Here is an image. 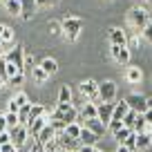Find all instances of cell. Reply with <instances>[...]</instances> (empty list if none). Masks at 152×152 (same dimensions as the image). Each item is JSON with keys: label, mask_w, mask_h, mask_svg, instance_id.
Masks as SVG:
<instances>
[{"label": "cell", "mask_w": 152, "mask_h": 152, "mask_svg": "<svg viewBox=\"0 0 152 152\" xmlns=\"http://www.w3.org/2000/svg\"><path fill=\"white\" fill-rule=\"evenodd\" d=\"M78 90H81V94H83L85 101H101L99 99V83L92 81V78H90V81H83Z\"/></svg>", "instance_id": "3957f363"}, {"label": "cell", "mask_w": 152, "mask_h": 152, "mask_svg": "<svg viewBox=\"0 0 152 152\" xmlns=\"http://www.w3.org/2000/svg\"><path fill=\"white\" fill-rule=\"evenodd\" d=\"M52 0H38V5H49Z\"/></svg>", "instance_id": "ee69618b"}, {"label": "cell", "mask_w": 152, "mask_h": 152, "mask_svg": "<svg viewBox=\"0 0 152 152\" xmlns=\"http://www.w3.org/2000/svg\"><path fill=\"white\" fill-rule=\"evenodd\" d=\"M0 2H7V0H0Z\"/></svg>", "instance_id": "816d5d0a"}, {"label": "cell", "mask_w": 152, "mask_h": 152, "mask_svg": "<svg viewBox=\"0 0 152 152\" xmlns=\"http://www.w3.org/2000/svg\"><path fill=\"white\" fill-rule=\"evenodd\" d=\"M2 83H5V81H2V78H0V85H2Z\"/></svg>", "instance_id": "f907efd6"}, {"label": "cell", "mask_w": 152, "mask_h": 152, "mask_svg": "<svg viewBox=\"0 0 152 152\" xmlns=\"http://www.w3.org/2000/svg\"><path fill=\"white\" fill-rule=\"evenodd\" d=\"M40 67H43V69L47 72L49 76H52V74H56V72H58V63L54 61V58H45V61L40 63Z\"/></svg>", "instance_id": "cb8c5ba5"}, {"label": "cell", "mask_w": 152, "mask_h": 152, "mask_svg": "<svg viewBox=\"0 0 152 152\" xmlns=\"http://www.w3.org/2000/svg\"><path fill=\"white\" fill-rule=\"evenodd\" d=\"M31 76H34V81H36V83H45V81L49 78V74H47L40 65H38V67L34 65V67H31Z\"/></svg>", "instance_id": "603a6c76"}, {"label": "cell", "mask_w": 152, "mask_h": 152, "mask_svg": "<svg viewBox=\"0 0 152 152\" xmlns=\"http://www.w3.org/2000/svg\"><path fill=\"white\" fill-rule=\"evenodd\" d=\"M47 29H49V34H52V36H61V31H63V23L49 20V23H47Z\"/></svg>", "instance_id": "f1b7e54d"}, {"label": "cell", "mask_w": 152, "mask_h": 152, "mask_svg": "<svg viewBox=\"0 0 152 152\" xmlns=\"http://www.w3.org/2000/svg\"><path fill=\"white\" fill-rule=\"evenodd\" d=\"M94 152H101V150H94Z\"/></svg>", "instance_id": "11a10c76"}, {"label": "cell", "mask_w": 152, "mask_h": 152, "mask_svg": "<svg viewBox=\"0 0 152 152\" xmlns=\"http://www.w3.org/2000/svg\"><path fill=\"white\" fill-rule=\"evenodd\" d=\"M5 119H7V125H9V130H11V128H16V125L20 123L18 112H7V114H5Z\"/></svg>", "instance_id": "83f0119b"}, {"label": "cell", "mask_w": 152, "mask_h": 152, "mask_svg": "<svg viewBox=\"0 0 152 152\" xmlns=\"http://www.w3.org/2000/svg\"><path fill=\"white\" fill-rule=\"evenodd\" d=\"M150 145H152V134L137 132V150H148Z\"/></svg>", "instance_id": "ffe728a7"}, {"label": "cell", "mask_w": 152, "mask_h": 152, "mask_svg": "<svg viewBox=\"0 0 152 152\" xmlns=\"http://www.w3.org/2000/svg\"><path fill=\"white\" fill-rule=\"evenodd\" d=\"M116 152H132V150H130L128 145H123V143H121V145H119V150H116Z\"/></svg>", "instance_id": "7bdbcfd3"}, {"label": "cell", "mask_w": 152, "mask_h": 152, "mask_svg": "<svg viewBox=\"0 0 152 152\" xmlns=\"http://www.w3.org/2000/svg\"><path fill=\"white\" fill-rule=\"evenodd\" d=\"M110 43L112 45H128V36L121 27H112L110 29Z\"/></svg>", "instance_id": "5bb4252c"}, {"label": "cell", "mask_w": 152, "mask_h": 152, "mask_svg": "<svg viewBox=\"0 0 152 152\" xmlns=\"http://www.w3.org/2000/svg\"><path fill=\"white\" fill-rule=\"evenodd\" d=\"M148 2H150V5H152V0H148Z\"/></svg>", "instance_id": "db71d44e"}, {"label": "cell", "mask_w": 152, "mask_h": 152, "mask_svg": "<svg viewBox=\"0 0 152 152\" xmlns=\"http://www.w3.org/2000/svg\"><path fill=\"white\" fill-rule=\"evenodd\" d=\"M99 134L96 132H92L90 128H85V125H83V130H81V137H78V141H81V145H94L96 141H99Z\"/></svg>", "instance_id": "4fadbf2b"}, {"label": "cell", "mask_w": 152, "mask_h": 152, "mask_svg": "<svg viewBox=\"0 0 152 152\" xmlns=\"http://www.w3.org/2000/svg\"><path fill=\"white\" fill-rule=\"evenodd\" d=\"M29 152H36V148H34V143H31V150H29Z\"/></svg>", "instance_id": "681fc988"}, {"label": "cell", "mask_w": 152, "mask_h": 152, "mask_svg": "<svg viewBox=\"0 0 152 152\" xmlns=\"http://www.w3.org/2000/svg\"><path fill=\"white\" fill-rule=\"evenodd\" d=\"M7 143H11V134H9V130H7V132H0V145H7Z\"/></svg>", "instance_id": "f35d334b"}, {"label": "cell", "mask_w": 152, "mask_h": 152, "mask_svg": "<svg viewBox=\"0 0 152 152\" xmlns=\"http://www.w3.org/2000/svg\"><path fill=\"white\" fill-rule=\"evenodd\" d=\"M107 128H110V132H119V130L121 128H123V121H116V119H112V121H110V125H107Z\"/></svg>", "instance_id": "8d00e7d4"}, {"label": "cell", "mask_w": 152, "mask_h": 152, "mask_svg": "<svg viewBox=\"0 0 152 152\" xmlns=\"http://www.w3.org/2000/svg\"><path fill=\"white\" fill-rule=\"evenodd\" d=\"M0 56H5V49H2V40H0Z\"/></svg>", "instance_id": "bcb514c9"}, {"label": "cell", "mask_w": 152, "mask_h": 152, "mask_svg": "<svg viewBox=\"0 0 152 152\" xmlns=\"http://www.w3.org/2000/svg\"><path fill=\"white\" fill-rule=\"evenodd\" d=\"M52 139H56V130L52 128V123H47L43 130H40V134L36 137V141L43 145V143H47V141H52Z\"/></svg>", "instance_id": "e0dca14e"}, {"label": "cell", "mask_w": 152, "mask_h": 152, "mask_svg": "<svg viewBox=\"0 0 152 152\" xmlns=\"http://www.w3.org/2000/svg\"><path fill=\"white\" fill-rule=\"evenodd\" d=\"M134 132H148V119L143 114H137V121H134Z\"/></svg>", "instance_id": "d4e9b609"}, {"label": "cell", "mask_w": 152, "mask_h": 152, "mask_svg": "<svg viewBox=\"0 0 152 152\" xmlns=\"http://www.w3.org/2000/svg\"><path fill=\"white\" fill-rule=\"evenodd\" d=\"M141 34H143V38H145L148 43L152 45V23H148L145 27H143V31H141Z\"/></svg>", "instance_id": "d590c367"}, {"label": "cell", "mask_w": 152, "mask_h": 152, "mask_svg": "<svg viewBox=\"0 0 152 152\" xmlns=\"http://www.w3.org/2000/svg\"><path fill=\"white\" fill-rule=\"evenodd\" d=\"M56 141H58V145H61L65 152H76L78 148H81V141H78V139H74V137H69L67 132L56 134Z\"/></svg>", "instance_id": "5b68a950"}, {"label": "cell", "mask_w": 152, "mask_h": 152, "mask_svg": "<svg viewBox=\"0 0 152 152\" xmlns=\"http://www.w3.org/2000/svg\"><path fill=\"white\" fill-rule=\"evenodd\" d=\"M96 114H99V105L94 101H85L81 107V119H94Z\"/></svg>", "instance_id": "2e32d148"}, {"label": "cell", "mask_w": 152, "mask_h": 152, "mask_svg": "<svg viewBox=\"0 0 152 152\" xmlns=\"http://www.w3.org/2000/svg\"><path fill=\"white\" fill-rule=\"evenodd\" d=\"M78 121H81L85 128H90L92 132H96L99 137H103V134H105V128H107V125H105L99 116H94V119H78Z\"/></svg>", "instance_id": "7c38bea8"}, {"label": "cell", "mask_w": 152, "mask_h": 152, "mask_svg": "<svg viewBox=\"0 0 152 152\" xmlns=\"http://www.w3.org/2000/svg\"><path fill=\"white\" fill-rule=\"evenodd\" d=\"M112 58L116 63H123V65H128L130 63V47L128 45H112Z\"/></svg>", "instance_id": "9c48e42d"}, {"label": "cell", "mask_w": 152, "mask_h": 152, "mask_svg": "<svg viewBox=\"0 0 152 152\" xmlns=\"http://www.w3.org/2000/svg\"><path fill=\"white\" fill-rule=\"evenodd\" d=\"M125 78H128V83L137 85V83H141V78H143V72L139 69V67H128V72H125Z\"/></svg>", "instance_id": "44dd1931"}, {"label": "cell", "mask_w": 152, "mask_h": 152, "mask_svg": "<svg viewBox=\"0 0 152 152\" xmlns=\"http://www.w3.org/2000/svg\"><path fill=\"white\" fill-rule=\"evenodd\" d=\"M18 72H20V67H18V65H14V63L7 61V76H9V78H11L14 74H18Z\"/></svg>", "instance_id": "74e56055"}, {"label": "cell", "mask_w": 152, "mask_h": 152, "mask_svg": "<svg viewBox=\"0 0 152 152\" xmlns=\"http://www.w3.org/2000/svg\"><path fill=\"white\" fill-rule=\"evenodd\" d=\"M0 152H2V145H0Z\"/></svg>", "instance_id": "f5cc1de1"}, {"label": "cell", "mask_w": 152, "mask_h": 152, "mask_svg": "<svg viewBox=\"0 0 152 152\" xmlns=\"http://www.w3.org/2000/svg\"><path fill=\"white\" fill-rule=\"evenodd\" d=\"M9 130V125H7V119L5 116H0V132H7Z\"/></svg>", "instance_id": "60d3db41"}, {"label": "cell", "mask_w": 152, "mask_h": 152, "mask_svg": "<svg viewBox=\"0 0 152 152\" xmlns=\"http://www.w3.org/2000/svg\"><path fill=\"white\" fill-rule=\"evenodd\" d=\"M132 132H134L132 128H125V125H123L119 132H114V139H116V141H119V145H121V143H125V139H128Z\"/></svg>", "instance_id": "4316f807"}, {"label": "cell", "mask_w": 152, "mask_h": 152, "mask_svg": "<svg viewBox=\"0 0 152 152\" xmlns=\"http://www.w3.org/2000/svg\"><path fill=\"white\" fill-rule=\"evenodd\" d=\"M2 31H5V25H0V40H2Z\"/></svg>", "instance_id": "f6af8a7d"}, {"label": "cell", "mask_w": 152, "mask_h": 152, "mask_svg": "<svg viewBox=\"0 0 152 152\" xmlns=\"http://www.w3.org/2000/svg\"><path fill=\"white\" fill-rule=\"evenodd\" d=\"M20 2H23V14H20V18L29 20L34 16V11H36V7H38V0H20Z\"/></svg>", "instance_id": "ac0fdd59"}, {"label": "cell", "mask_w": 152, "mask_h": 152, "mask_svg": "<svg viewBox=\"0 0 152 152\" xmlns=\"http://www.w3.org/2000/svg\"><path fill=\"white\" fill-rule=\"evenodd\" d=\"M43 148H45L47 152H58V150H61V145H58V141H56V139H52V141L43 143Z\"/></svg>", "instance_id": "d6a6232c"}, {"label": "cell", "mask_w": 152, "mask_h": 152, "mask_svg": "<svg viewBox=\"0 0 152 152\" xmlns=\"http://www.w3.org/2000/svg\"><path fill=\"white\" fill-rule=\"evenodd\" d=\"M81 29H83V20L81 18H65L63 20V31H65V36H67L69 43H74L76 38H78Z\"/></svg>", "instance_id": "7a4b0ae2"}, {"label": "cell", "mask_w": 152, "mask_h": 152, "mask_svg": "<svg viewBox=\"0 0 152 152\" xmlns=\"http://www.w3.org/2000/svg\"><path fill=\"white\" fill-rule=\"evenodd\" d=\"M9 134H11V143H14L16 148H20V145H25V141L29 139V128L23 125V123H18L16 128L9 130Z\"/></svg>", "instance_id": "277c9868"}, {"label": "cell", "mask_w": 152, "mask_h": 152, "mask_svg": "<svg viewBox=\"0 0 152 152\" xmlns=\"http://www.w3.org/2000/svg\"><path fill=\"white\" fill-rule=\"evenodd\" d=\"M14 40V29L5 25V31H2V43H11Z\"/></svg>", "instance_id": "e575fe53"}, {"label": "cell", "mask_w": 152, "mask_h": 152, "mask_svg": "<svg viewBox=\"0 0 152 152\" xmlns=\"http://www.w3.org/2000/svg\"><path fill=\"white\" fill-rule=\"evenodd\" d=\"M2 152H18V148L14 143H7V145H2Z\"/></svg>", "instance_id": "ab89813d"}, {"label": "cell", "mask_w": 152, "mask_h": 152, "mask_svg": "<svg viewBox=\"0 0 152 152\" xmlns=\"http://www.w3.org/2000/svg\"><path fill=\"white\" fill-rule=\"evenodd\" d=\"M137 114H139V112H134V110H130V112L125 114V119H123V125H125V128H132V130H134V121H137Z\"/></svg>", "instance_id": "f546056e"}, {"label": "cell", "mask_w": 152, "mask_h": 152, "mask_svg": "<svg viewBox=\"0 0 152 152\" xmlns=\"http://www.w3.org/2000/svg\"><path fill=\"white\" fill-rule=\"evenodd\" d=\"M47 123H49V110H47V114H43V116H38V119H34L31 123L27 125V128H29V137H34V139H36L38 134H40V130H43V128H45Z\"/></svg>", "instance_id": "30bf717a"}, {"label": "cell", "mask_w": 152, "mask_h": 152, "mask_svg": "<svg viewBox=\"0 0 152 152\" xmlns=\"http://www.w3.org/2000/svg\"><path fill=\"white\" fill-rule=\"evenodd\" d=\"M58 103H72V90L67 85H63L58 90Z\"/></svg>", "instance_id": "484cf974"}, {"label": "cell", "mask_w": 152, "mask_h": 152, "mask_svg": "<svg viewBox=\"0 0 152 152\" xmlns=\"http://www.w3.org/2000/svg\"><path fill=\"white\" fill-rule=\"evenodd\" d=\"M148 107H150V110H152V99H148Z\"/></svg>", "instance_id": "c3c4849f"}, {"label": "cell", "mask_w": 152, "mask_h": 152, "mask_svg": "<svg viewBox=\"0 0 152 152\" xmlns=\"http://www.w3.org/2000/svg\"><path fill=\"white\" fill-rule=\"evenodd\" d=\"M5 58L9 63H14V65H18L20 72H25V47L23 45H16L14 49H9V52L5 54Z\"/></svg>", "instance_id": "8992f818"}, {"label": "cell", "mask_w": 152, "mask_h": 152, "mask_svg": "<svg viewBox=\"0 0 152 152\" xmlns=\"http://www.w3.org/2000/svg\"><path fill=\"white\" fill-rule=\"evenodd\" d=\"M0 78H2V81H9V76H7V58L5 56H0Z\"/></svg>", "instance_id": "4dcf8cb0"}, {"label": "cell", "mask_w": 152, "mask_h": 152, "mask_svg": "<svg viewBox=\"0 0 152 152\" xmlns=\"http://www.w3.org/2000/svg\"><path fill=\"white\" fill-rule=\"evenodd\" d=\"M114 105H116V103H112V101H110V103H107V101H101V105H99V114H96V116H99L105 125H110V121H112Z\"/></svg>", "instance_id": "8fae6325"}, {"label": "cell", "mask_w": 152, "mask_h": 152, "mask_svg": "<svg viewBox=\"0 0 152 152\" xmlns=\"http://www.w3.org/2000/svg\"><path fill=\"white\" fill-rule=\"evenodd\" d=\"M23 81H25V72H18V74H14L7 83H9V85H23Z\"/></svg>", "instance_id": "1f68e13d"}, {"label": "cell", "mask_w": 152, "mask_h": 152, "mask_svg": "<svg viewBox=\"0 0 152 152\" xmlns=\"http://www.w3.org/2000/svg\"><path fill=\"white\" fill-rule=\"evenodd\" d=\"M148 134H152V123H148Z\"/></svg>", "instance_id": "7dc6e473"}, {"label": "cell", "mask_w": 152, "mask_h": 152, "mask_svg": "<svg viewBox=\"0 0 152 152\" xmlns=\"http://www.w3.org/2000/svg\"><path fill=\"white\" fill-rule=\"evenodd\" d=\"M125 101H128L130 110H134V112H139V114H143L148 110V99H143V96L137 94V92H132L130 96H125Z\"/></svg>", "instance_id": "ba28073f"}, {"label": "cell", "mask_w": 152, "mask_h": 152, "mask_svg": "<svg viewBox=\"0 0 152 152\" xmlns=\"http://www.w3.org/2000/svg\"><path fill=\"white\" fill-rule=\"evenodd\" d=\"M128 23L132 25L134 34H141L143 27L150 23V16H148V11L141 9V7H132V9L128 11Z\"/></svg>", "instance_id": "6da1fadb"}, {"label": "cell", "mask_w": 152, "mask_h": 152, "mask_svg": "<svg viewBox=\"0 0 152 152\" xmlns=\"http://www.w3.org/2000/svg\"><path fill=\"white\" fill-rule=\"evenodd\" d=\"M128 112H130V105H128V101H119V103L114 105V114H112V119H116V121H123Z\"/></svg>", "instance_id": "d6986e66"}, {"label": "cell", "mask_w": 152, "mask_h": 152, "mask_svg": "<svg viewBox=\"0 0 152 152\" xmlns=\"http://www.w3.org/2000/svg\"><path fill=\"white\" fill-rule=\"evenodd\" d=\"M143 116L148 119V123H152V110H150V107H148L145 112H143Z\"/></svg>", "instance_id": "b9f144b4"}, {"label": "cell", "mask_w": 152, "mask_h": 152, "mask_svg": "<svg viewBox=\"0 0 152 152\" xmlns=\"http://www.w3.org/2000/svg\"><path fill=\"white\" fill-rule=\"evenodd\" d=\"M27 103H29L27 94H25V92H18V94L9 101V112H20V107H23V105H27Z\"/></svg>", "instance_id": "9a60e30c"}, {"label": "cell", "mask_w": 152, "mask_h": 152, "mask_svg": "<svg viewBox=\"0 0 152 152\" xmlns=\"http://www.w3.org/2000/svg\"><path fill=\"white\" fill-rule=\"evenodd\" d=\"M114 96H116V83L114 81H103L99 83V99L101 101H114Z\"/></svg>", "instance_id": "52a82bcc"}, {"label": "cell", "mask_w": 152, "mask_h": 152, "mask_svg": "<svg viewBox=\"0 0 152 152\" xmlns=\"http://www.w3.org/2000/svg\"><path fill=\"white\" fill-rule=\"evenodd\" d=\"M123 145H128L130 148V150H137V132H132V134H130V137L128 139H125V143H123Z\"/></svg>", "instance_id": "836d02e7"}, {"label": "cell", "mask_w": 152, "mask_h": 152, "mask_svg": "<svg viewBox=\"0 0 152 152\" xmlns=\"http://www.w3.org/2000/svg\"><path fill=\"white\" fill-rule=\"evenodd\" d=\"M5 5V9L9 11L11 16H20L23 14V2L20 0H7V2H2Z\"/></svg>", "instance_id": "7402d4cb"}]
</instances>
